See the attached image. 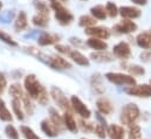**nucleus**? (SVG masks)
I'll use <instances>...</instances> for the list:
<instances>
[{
    "label": "nucleus",
    "mask_w": 151,
    "mask_h": 139,
    "mask_svg": "<svg viewBox=\"0 0 151 139\" xmlns=\"http://www.w3.org/2000/svg\"><path fill=\"white\" fill-rule=\"evenodd\" d=\"M32 24L39 28H46L49 25V15L37 13L35 15L32 16Z\"/></svg>",
    "instance_id": "28"
},
{
    "label": "nucleus",
    "mask_w": 151,
    "mask_h": 139,
    "mask_svg": "<svg viewBox=\"0 0 151 139\" xmlns=\"http://www.w3.org/2000/svg\"><path fill=\"white\" fill-rule=\"evenodd\" d=\"M68 57H69L73 62H75L77 66H81V67H89V64H90L89 59L86 57V55H83L80 50L74 49V48H73V50L69 53Z\"/></svg>",
    "instance_id": "21"
},
{
    "label": "nucleus",
    "mask_w": 151,
    "mask_h": 139,
    "mask_svg": "<svg viewBox=\"0 0 151 139\" xmlns=\"http://www.w3.org/2000/svg\"><path fill=\"white\" fill-rule=\"evenodd\" d=\"M113 55L119 60H128L131 55V48L129 43L125 41H121L117 44H115L113 49Z\"/></svg>",
    "instance_id": "11"
},
{
    "label": "nucleus",
    "mask_w": 151,
    "mask_h": 139,
    "mask_svg": "<svg viewBox=\"0 0 151 139\" xmlns=\"http://www.w3.org/2000/svg\"><path fill=\"white\" fill-rule=\"evenodd\" d=\"M77 126H78V130H81L82 132L89 133V132H94V128H95V124H94V123H90V122H88L87 119L80 118V119L77 120Z\"/></svg>",
    "instance_id": "34"
},
{
    "label": "nucleus",
    "mask_w": 151,
    "mask_h": 139,
    "mask_svg": "<svg viewBox=\"0 0 151 139\" xmlns=\"http://www.w3.org/2000/svg\"><path fill=\"white\" fill-rule=\"evenodd\" d=\"M136 42L137 44L145 49H150L151 48V33L150 32H142L136 36Z\"/></svg>",
    "instance_id": "25"
},
{
    "label": "nucleus",
    "mask_w": 151,
    "mask_h": 139,
    "mask_svg": "<svg viewBox=\"0 0 151 139\" xmlns=\"http://www.w3.org/2000/svg\"><path fill=\"white\" fill-rule=\"evenodd\" d=\"M94 135L100 139H106L107 137V129L106 125L101 124V123H95V128H94Z\"/></svg>",
    "instance_id": "38"
},
{
    "label": "nucleus",
    "mask_w": 151,
    "mask_h": 139,
    "mask_svg": "<svg viewBox=\"0 0 151 139\" xmlns=\"http://www.w3.org/2000/svg\"><path fill=\"white\" fill-rule=\"evenodd\" d=\"M84 34L88 35L89 37H96V39H101V40H107L110 37L111 31L108 27H103V26H94L90 28H86L84 29Z\"/></svg>",
    "instance_id": "9"
},
{
    "label": "nucleus",
    "mask_w": 151,
    "mask_h": 139,
    "mask_svg": "<svg viewBox=\"0 0 151 139\" xmlns=\"http://www.w3.org/2000/svg\"><path fill=\"white\" fill-rule=\"evenodd\" d=\"M8 92H9V96H12V98H17V100H20V101L26 95V91H25L24 87L20 85L19 83L11 84V87L8 88Z\"/></svg>",
    "instance_id": "26"
},
{
    "label": "nucleus",
    "mask_w": 151,
    "mask_h": 139,
    "mask_svg": "<svg viewBox=\"0 0 151 139\" xmlns=\"http://www.w3.org/2000/svg\"><path fill=\"white\" fill-rule=\"evenodd\" d=\"M46 63L55 70H67V69H72V63L66 60L62 55H59V54H53L50 56L47 57L46 60Z\"/></svg>",
    "instance_id": "7"
},
{
    "label": "nucleus",
    "mask_w": 151,
    "mask_h": 139,
    "mask_svg": "<svg viewBox=\"0 0 151 139\" xmlns=\"http://www.w3.org/2000/svg\"><path fill=\"white\" fill-rule=\"evenodd\" d=\"M124 68L128 70L129 75L131 76H143L145 74V69L139 64H125L124 63Z\"/></svg>",
    "instance_id": "33"
},
{
    "label": "nucleus",
    "mask_w": 151,
    "mask_h": 139,
    "mask_svg": "<svg viewBox=\"0 0 151 139\" xmlns=\"http://www.w3.org/2000/svg\"><path fill=\"white\" fill-rule=\"evenodd\" d=\"M97 21L95 18H93L90 14H83L78 18V26L80 27H83L84 29L86 28H90V27H94L96 26Z\"/></svg>",
    "instance_id": "29"
},
{
    "label": "nucleus",
    "mask_w": 151,
    "mask_h": 139,
    "mask_svg": "<svg viewBox=\"0 0 151 139\" xmlns=\"http://www.w3.org/2000/svg\"><path fill=\"white\" fill-rule=\"evenodd\" d=\"M70 103H72L73 111L80 116V118H83V119H89L90 118L91 110L82 102V100L80 97H77L76 95H73L70 97Z\"/></svg>",
    "instance_id": "8"
},
{
    "label": "nucleus",
    "mask_w": 151,
    "mask_h": 139,
    "mask_svg": "<svg viewBox=\"0 0 151 139\" xmlns=\"http://www.w3.org/2000/svg\"><path fill=\"white\" fill-rule=\"evenodd\" d=\"M90 87H91V90L94 91V94H96L99 96L104 94L106 88H104V83H103V76L100 72H95V74L91 75Z\"/></svg>",
    "instance_id": "13"
},
{
    "label": "nucleus",
    "mask_w": 151,
    "mask_h": 139,
    "mask_svg": "<svg viewBox=\"0 0 151 139\" xmlns=\"http://www.w3.org/2000/svg\"><path fill=\"white\" fill-rule=\"evenodd\" d=\"M128 137H129V139H141V137H142L141 126L137 125V124H134V125L129 126Z\"/></svg>",
    "instance_id": "37"
},
{
    "label": "nucleus",
    "mask_w": 151,
    "mask_h": 139,
    "mask_svg": "<svg viewBox=\"0 0 151 139\" xmlns=\"http://www.w3.org/2000/svg\"><path fill=\"white\" fill-rule=\"evenodd\" d=\"M12 111H13V115L15 116V118L20 122H22L25 119V110H24V106L20 100H17V98H12Z\"/></svg>",
    "instance_id": "24"
},
{
    "label": "nucleus",
    "mask_w": 151,
    "mask_h": 139,
    "mask_svg": "<svg viewBox=\"0 0 151 139\" xmlns=\"http://www.w3.org/2000/svg\"><path fill=\"white\" fill-rule=\"evenodd\" d=\"M118 7L116 6V4L113 1H108L107 5H106V11H107V14L110 16V18H116L118 15Z\"/></svg>",
    "instance_id": "40"
},
{
    "label": "nucleus",
    "mask_w": 151,
    "mask_h": 139,
    "mask_svg": "<svg viewBox=\"0 0 151 139\" xmlns=\"http://www.w3.org/2000/svg\"><path fill=\"white\" fill-rule=\"evenodd\" d=\"M21 103H22V106H24V110H25V113L28 115V116H32L34 113V110H35V105L33 103V100L26 94L22 100H21Z\"/></svg>",
    "instance_id": "31"
},
{
    "label": "nucleus",
    "mask_w": 151,
    "mask_h": 139,
    "mask_svg": "<svg viewBox=\"0 0 151 139\" xmlns=\"http://www.w3.org/2000/svg\"><path fill=\"white\" fill-rule=\"evenodd\" d=\"M0 41H2L4 43L11 46V47H18V42L11 36L9 34H7L4 31H0Z\"/></svg>",
    "instance_id": "39"
},
{
    "label": "nucleus",
    "mask_w": 151,
    "mask_h": 139,
    "mask_svg": "<svg viewBox=\"0 0 151 139\" xmlns=\"http://www.w3.org/2000/svg\"><path fill=\"white\" fill-rule=\"evenodd\" d=\"M86 46L94 49L95 52H101V50H107L108 49V43L104 40L96 39V37H89L86 41Z\"/></svg>",
    "instance_id": "23"
},
{
    "label": "nucleus",
    "mask_w": 151,
    "mask_h": 139,
    "mask_svg": "<svg viewBox=\"0 0 151 139\" xmlns=\"http://www.w3.org/2000/svg\"><path fill=\"white\" fill-rule=\"evenodd\" d=\"M50 8L54 11V18L61 26H68L74 21L73 13L65 7L63 4H61L58 0H48Z\"/></svg>",
    "instance_id": "2"
},
{
    "label": "nucleus",
    "mask_w": 151,
    "mask_h": 139,
    "mask_svg": "<svg viewBox=\"0 0 151 139\" xmlns=\"http://www.w3.org/2000/svg\"><path fill=\"white\" fill-rule=\"evenodd\" d=\"M131 2H134L135 5H138V6H144L148 4V0H130Z\"/></svg>",
    "instance_id": "45"
},
{
    "label": "nucleus",
    "mask_w": 151,
    "mask_h": 139,
    "mask_svg": "<svg viewBox=\"0 0 151 139\" xmlns=\"http://www.w3.org/2000/svg\"><path fill=\"white\" fill-rule=\"evenodd\" d=\"M90 15L95 18L96 20H106L108 14L106 11V7L102 5H95L90 8Z\"/></svg>",
    "instance_id": "27"
},
{
    "label": "nucleus",
    "mask_w": 151,
    "mask_h": 139,
    "mask_svg": "<svg viewBox=\"0 0 151 139\" xmlns=\"http://www.w3.org/2000/svg\"><path fill=\"white\" fill-rule=\"evenodd\" d=\"M141 117V110L135 103H129L124 105L121 110L119 120L125 126H131L136 124L137 119Z\"/></svg>",
    "instance_id": "3"
},
{
    "label": "nucleus",
    "mask_w": 151,
    "mask_h": 139,
    "mask_svg": "<svg viewBox=\"0 0 151 139\" xmlns=\"http://www.w3.org/2000/svg\"><path fill=\"white\" fill-rule=\"evenodd\" d=\"M5 136L8 139H20V133L17 130V128L12 124H8L5 126Z\"/></svg>",
    "instance_id": "36"
},
{
    "label": "nucleus",
    "mask_w": 151,
    "mask_h": 139,
    "mask_svg": "<svg viewBox=\"0 0 151 139\" xmlns=\"http://www.w3.org/2000/svg\"><path fill=\"white\" fill-rule=\"evenodd\" d=\"M49 119H50V122L56 126V129L59 130L60 133L66 130L65 122H63V116L58 111V109H55V107H49Z\"/></svg>",
    "instance_id": "15"
},
{
    "label": "nucleus",
    "mask_w": 151,
    "mask_h": 139,
    "mask_svg": "<svg viewBox=\"0 0 151 139\" xmlns=\"http://www.w3.org/2000/svg\"><path fill=\"white\" fill-rule=\"evenodd\" d=\"M62 116H63L66 130H68L72 133H76L78 131V126H77V120L75 119L73 112H63Z\"/></svg>",
    "instance_id": "22"
},
{
    "label": "nucleus",
    "mask_w": 151,
    "mask_h": 139,
    "mask_svg": "<svg viewBox=\"0 0 151 139\" xmlns=\"http://www.w3.org/2000/svg\"><path fill=\"white\" fill-rule=\"evenodd\" d=\"M124 92L129 96L138 98H149L151 97V84H135L124 88Z\"/></svg>",
    "instance_id": "6"
},
{
    "label": "nucleus",
    "mask_w": 151,
    "mask_h": 139,
    "mask_svg": "<svg viewBox=\"0 0 151 139\" xmlns=\"http://www.w3.org/2000/svg\"><path fill=\"white\" fill-rule=\"evenodd\" d=\"M24 89L26 94L40 105H47L49 102V92L34 74H29L24 78Z\"/></svg>",
    "instance_id": "1"
},
{
    "label": "nucleus",
    "mask_w": 151,
    "mask_h": 139,
    "mask_svg": "<svg viewBox=\"0 0 151 139\" xmlns=\"http://www.w3.org/2000/svg\"><path fill=\"white\" fill-rule=\"evenodd\" d=\"M61 40V36L55 33H48V32H42L38 36V44L41 47H47V46H55L59 43Z\"/></svg>",
    "instance_id": "12"
},
{
    "label": "nucleus",
    "mask_w": 151,
    "mask_h": 139,
    "mask_svg": "<svg viewBox=\"0 0 151 139\" xmlns=\"http://www.w3.org/2000/svg\"><path fill=\"white\" fill-rule=\"evenodd\" d=\"M33 6L35 7L38 13L45 14V15H49L50 6H48V4L46 1H43V0H33Z\"/></svg>",
    "instance_id": "32"
},
{
    "label": "nucleus",
    "mask_w": 151,
    "mask_h": 139,
    "mask_svg": "<svg viewBox=\"0 0 151 139\" xmlns=\"http://www.w3.org/2000/svg\"><path fill=\"white\" fill-rule=\"evenodd\" d=\"M96 107H97V112H100L103 116H108L114 111L113 103L106 97H100L96 101Z\"/></svg>",
    "instance_id": "17"
},
{
    "label": "nucleus",
    "mask_w": 151,
    "mask_h": 139,
    "mask_svg": "<svg viewBox=\"0 0 151 139\" xmlns=\"http://www.w3.org/2000/svg\"><path fill=\"white\" fill-rule=\"evenodd\" d=\"M107 136L109 139H125V130L122 125L110 124L107 128Z\"/></svg>",
    "instance_id": "19"
},
{
    "label": "nucleus",
    "mask_w": 151,
    "mask_h": 139,
    "mask_svg": "<svg viewBox=\"0 0 151 139\" xmlns=\"http://www.w3.org/2000/svg\"><path fill=\"white\" fill-rule=\"evenodd\" d=\"M118 14L127 20H134V19H138L142 15V12L139 8L134 7V6H122L118 9Z\"/></svg>",
    "instance_id": "14"
},
{
    "label": "nucleus",
    "mask_w": 151,
    "mask_h": 139,
    "mask_svg": "<svg viewBox=\"0 0 151 139\" xmlns=\"http://www.w3.org/2000/svg\"><path fill=\"white\" fill-rule=\"evenodd\" d=\"M40 128H41V131L49 138H55L59 136V130L56 129V126L50 122L49 118H46V119H42L41 123H40Z\"/></svg>",
    "instance_id": "16"
},
{
    "label": "nucleus",
    "mask_w": 151,
    "mask_h": 139,
    "mask_svg": "<svg viewBox=\"0 0 151 139\" xmlns=\"http://www.w3.org/2000/svg\"><path fill=\"white\" fill-rule=\"evenodd\" d=\"M139 57H141L142 62H149L151 60V48L150 49H145L144 52H142Z\"/></svg>",
    "instance_id": "44"
},
{
    "label": "nucleus",
    "mask_w": 151,
    "mask_h": 139,
    "mask_svg": "<svg viewBox=\"0 0 151 139\" xmlns=\"http://www.w3.org/2000/svg\"><path fill=\"white\" fill-rule=\"evenodd\" d=\"M1 9H2V2L0 1V11H1Z\"/></svg>",
    "instance_id": "47"
},
{
    "label": "nucleus",
    "mask_w": 151,
    "mask_h": 139,
    "mask_svg": "<svg viewBox=\"0 0 151 139\" xmlns=\"http://www.w3.org/2000/svg\"><path fill=\"white\" fill-rule=\"evenodd\" d=\"M114 56L108 50H101V52H93L90 54V59L97 63H109L114 61Z\"/></svg>",
    "instance_id": "18"
},
{
    "label": "nucleus",
    "mask_w": 151,
    "mask_h": 139,
    "mask_svg": "<svg viewBox=\"0 0 151 139\" xmlns=\"http://www.w3.org/2000/svg\"><path fill=\"white\" fill-rule=\"evenodd\" d=\"M28 27V18H27V13L25 11H20L14 20V31L15 32H22Z\"/></svg>",
    "instance_id": "20"
},
{
    "label": "nucleus",
    "mask_w": 151,
    "mask_h": 139,
    "mask_svg": "<svg viewBox=\"0 0 151 139\" xmlns=\"http://www.w3.org/2000/svg\"><path fill=\"white\" fill-rule=\"evenodd\" d=\"M0 120L6 123H11L13 120V113H11V111L7 109V105L2 98H0Z\"/></svg>",
    "instance_id": "30"
},
{
    "label": "nucleus",
    "mask_w": 151,
    "mask_h": 139,
    "mask_svg": "<svg viewBox=\"0 0 151 139\" xmlns=\"http://www.w3.org/2000/svg\"><path fill=\"white\" fill-rule=\"evenodd\" d=\"M150 84H151V80H150Z\"/></svg>",
    "instance_id": "50"
},
{
    "label": "nucleus",
    "mask_w": 151,
    "mask_h": 139,
    "mask_svg": "<svg viewBox=\"0 0 151 139\" xmlns=\"http://www.w3.org/2000/svg\"><path fill=\"white\" fill-rule=\"evenodd\" d=\"M6 88H7V78L5 74L0 71V98H1V95L5 92Z\"/></svg>",
    "instance_id": "43"
},
{
    "label": "nucleus",
    "mask_w": 151,
    "mask_h": 139,
    "mask_svg": "<svg viewBox=\"0 0 151 139\" xmlns=\"http://www.w3.org/2000/svg\"><path fill=\"white\" fill-rule=\"evenodd\" d=\"M80 139H87V138H80Z\"/></svg>",
    "instance_id": "49"
},
{
    "label": "nucleus",
    "mask_w": 151,
    "mask_h": 139,
    "mask_svg": "<svg viewBox=\"0 0 151 139\" xmlns=\"http://www.w3.org/2000/svg\"><path fill=\"white\" fill-rule=\"evenodd\" d=\"M58 1H60L61 4H63V5H65V4H67V2L69 1V0H58Z\"/></svg>",
    "instance_id": "46"
},
{
    "label": "nucleus",
    "mask_w": 151,
    "mask_h": 139,
    "mask_svg": "<svg viewBox=\"0 0 151 139\" xmlns=\"http://www.w3.org/2000/svg\"><path fill=\"white\" fill-rule=\"evenodd\" d=\"M20 132H21L22 137L25 139H41L35 133V131L32 128L27 126V125H21L20 126Z\"/></svg>",
    "instance_id": "35"
},
{
    "label": "nucleus",
    "mask_w": 151,
    "mask_h": 139,
    "mask_svg": "<svg viewBox=\"0 0 151 139\" xmlns=\"http://www.w3.org/2000/svg\"><path fill=\"white\" fill-rule=\"evenodd\" d=\"M50 97L53 98V101L55 102V104L58 105L63 112H74L73 107H72V103L70 100L67 98V96L63 94V91L58 88V87H52L50 91H49Z\"/></svg>",
    "instance_id": "4"
},
{
    "label": "nucleus",
    "mask_w": 151,
    "mask_h": 139,
    "mask_svg": "<svg viewBox=\"0 0 151 139\" xmlns=\"http://www.w3.org/2000/svg\"><path fill=\"white\" fill-rule=\"evenodd\" d=\"M80 1H88V0H80Z\"/></svg>",
    "instance_id": "48"
},
{
    "label": "nucleus",
    "mask_w": 151,
    "mask_h": 139,
    "mask_svg": "<svg viewBox=\"0 0 151 139\" xmlns=\"http://www.w3.org/2000/svg\"><path fill=\"white\" fill-rule=\"evenodd\" d=\"M104 77L113 84L116 85H135L136 84V78L129 74H123V72H107Z\"/></svg>",
    "instance_id": "5"
},
{
    "label": "nucleus",
    "mask_w": 151,
    "mask_h": 139,
    "mask_svg": "<svg viewBox=\"0 0 151 139\" xmlns=\"http://www.w3.org/2000/svg\"><path fill=\"white\" fill-rule=\"evenodd\" d=\"M150 33H151V29H150Z\"/></svg>",
    "instance_id": "51"
},
{
    "label": "nucleus",
    "mask_w": 151,
    "mask_h": 139,
    "mask_svg": "<svg viewBox=\"0 0 151 139\" xmlns=\"http://www.w3.org/2000/svg\"><path fill=\"white\" fill-rule=\"evenodd\" d=\"M113 31L117 34H130V33H134L135 31H137V25L132 20L123 19L118 24L114 25Z\"/></svg>",
    "instance_id": "10"
},
{
    "label": "nucleus",
    "mask_w": 151,
    "mask_h": 139,
    "mask_svg": "<svg viewBox=\"0 0 151 139\" xmlns=\"http://www.w3.org/2000/svg\"><path fill=\"white\" fill-rule=\"evenodd\" d=\"M55 50L61 54V55H69V53L73 50V48L70 46H67V44H62V43H58L55 44Z\"/></svg>",
    "instance_id": "41"
},
{
    "label": "nucleus",
    "mask_w": 151,
    "mask_h": 139,
    "mask_svg": "<svg viewBox=\"0 0 151 139\" xmlns=\"http://www.w3.org/2000/svg\"><path fill=\"white\" fill-rule=\"evenodd\" d=\"M69 42L70 44L74 47V49H80V48H83L86 46V42H83V40H81L80 37H76V36H72L69 39Z\"/></svg>",
    "instance_id": "42"
}]
</instances>
